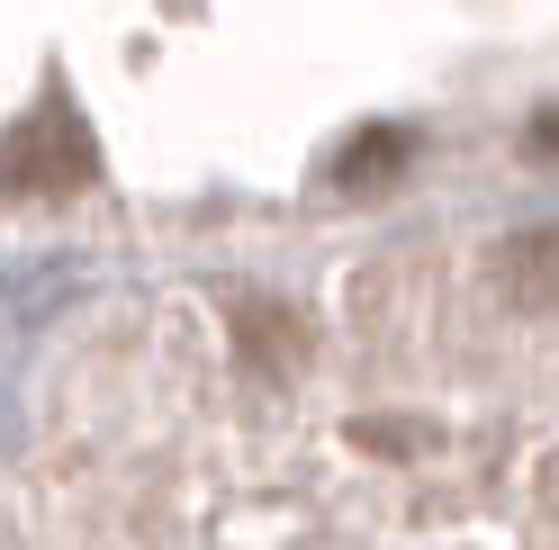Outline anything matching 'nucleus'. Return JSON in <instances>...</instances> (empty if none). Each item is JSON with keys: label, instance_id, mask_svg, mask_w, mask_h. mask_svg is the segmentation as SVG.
I'll return each mask as SVG.
<instances>
[{"label": "nucleus", "instance_id": "3", "mask_svg": "<svg viewBox=\"0 0 559 550\" xmlns=\"http://www.w3.org/2000/svg\"><path fill=\"white\" fill-rule=\"evenodd\" d=\"M406 154H415V145H406V127H361L353 145L334 154V181L353 190V199H370V190H389L397 171H406Z\"/></svg>", "mask_w": 559, "mask_h": 550}, {"label": "nucleus", "instance_id": "1", "mask_svg": "<svg viewBox=\"0 0 559 550\" xmlns=\"http://www.w3.org/2000/svg\"><path fill=\"white\" fill-rule=\"evenodd\" d=\"M0 190H91V135H82V118L55 109L37 118V127H19L10 145H0Z\"/></svg>", "mask_w": 559, "mask_h": 550}, {"label": "nucleus", "instance_id": "4", "mask_svg": "<svg viewBox=\"0 0 559 550\" xmlns=\"http://www.w3.org/2000/svg\"><path fill=\"white\" fill-rule=\"evenodd\" d=\"M533 154H550V163H559V109H542V118H533Z\"/></svg>", "mask_w": 559, "mask_h": 550}, {"label": "nucleus", "instance_id": "2", "mask_svg": "<svg viewBox=\"0 0 559 550\" xmlns=\"http://www.w3.org/2000/svg\"><path fill=\"white\" fill-rule=\"evenodd\" d=\"M497 298L523 316H559V226H523L497 244Z\"/></svg>", "mask_w": 559, "mask_h": 550}]
</instances>
